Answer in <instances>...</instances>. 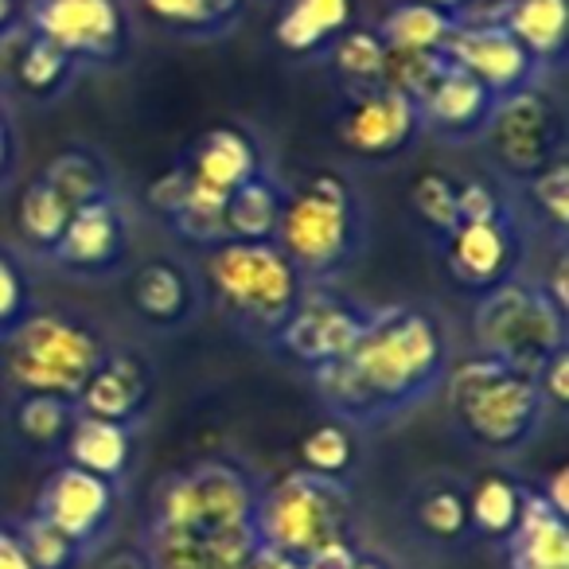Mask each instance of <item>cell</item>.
I'll use <instances>...</instances> for the list:
<instances>
[{
	"label": "cell",
	"instance_id": "50",
	"mask_svg": "<svg viewBox=\"0 0 569 569\" xmlns=\"http://www.w3.org/2000/svg\"><path fill=\"white\" fill-rule=\"evenodd\" d=\"M0 530H4V522H0Z\"/></svg>",
	"mask_w": 569,
	"mask_h": 569
},
{
	"label": "cell",
	"instance_id": "14",
	"mask_svg": "<svg viewBox=\"0 0 569 569\" xmlns=\"http://www.w3.org/2000/svg\"><path fill=\"white\" fill-rule=\"evenodd\" d=\"M445 59L457 71L472 74L483 90L496 98H511L519 90L546 82L538 63L488 17V12H465L445 43Z\"/></svg>",
	"mask_w": 569,
	"mask_h": 569
},
{
	"label": "cell",
	"instance_id": "7",
	"mask_svg": "<svg viewBox=\"0 0 569 569\" xmlns=\"http://www.w3.org/2000/svg\"><path fill=\"white\" fill-rule=\"evenodd\" d=\"M476 351L538 375L546 359L569 348V317L550 305L535 277H515L511 284L480 297L472 312Z\"/></svg>",
	"mask_w": 569,
	"mask_h": 569
},
{
	"label": "cell",
	"instance_id": "29",
	"mask_svg": "<svg viewBox=\"0 0 569 569\" xmlns=\"http://www.w3.org/2000/svg\"><path fill=\"white\" fill-rule=\"evenodd\" d=\"M74 418H79L74 402L48 395H9V413H4L12 441L32 457H63Z\"/></svg>",
	"mask_w": 569,
	"mask_h": 569
},
{
	"label": "cell",
	"instance_id": "8",
	"mask_svg": "<svg viewBox=\"0 0 569 569\" xmlns=\"http://www.w3.org/2000/svg\"><path fill=\"white\" fill-rule=\"evenodd\" d=\"M480 149L499 180L519 188L566 157V106L546 82L499 98L480 133Z\"/></svg>",
	"mask_w": 569,
	"mask_h": 569
},
{
	"label": "cell",
	"instance_id": "34",
	"mask_svg": "<svg viewBox=\"0 0 569 569\" xmlns=\"http://www.w3.org/2000/svg\"><path fill=\"white\" fill-rule=\"evenodd\" d=\"M297 468L309 476H320V480L351 483V476L359 468V429L325 413L297 441Z\"/></svg>",
	"mask_w": 569,
	"mask_h": 569
},
{
	"label": "cell",
	"instance_id": "37",
	"mask_svg": "<svg viewBox=\"0 0 569 569\" xmlns=\"http://www.w3.org/2000/svg\"><path fill=\"white\" fill-rule=\"evenodd\" d=\"M519 211H527L538 230H550L553 246H569V157L519 183Z\"/></svg>",
	"mask_w": 569,
	"mask_h": 569
},
{
	"label": "cell",
	"instance_id": "25",
	"mask_svg": "<svg viewBox=\"0 0 569 569\" xmlns=\"http://www.w3.org/2000/svg\"><path fill=\"white\" fill-rule=\"evenodd\" d=\"M496 550L503 558V569H569V519L546 507L530 488L519 527Z\"/></svg>",
	"mask_w": 569,
	"mask_h": 569
},
{
	"label": "cell",
	"instance_id": "4",
	"mask_svg": "<svg viewBox=\"0 0 569 569\" xmlns=\"http://www.w3.org/2000/svg\"><path fill=\"white\" fill-rule=\"evenodd\" d=\"M196 273L203 284V305H211L222 325L250 343H261L266 351L305 293L301 273L273 242L227 238L203 250V266Z\"/></svg>",
	"mask_w": 569,
	"mask_h": 569
},
{
	"label": "cell",
	"instance_id": "1",
	"mask_svg": "<svg viewBox=\"0 0 569 569\" xmlns=\"http://www.w3.org/2000/svg\"><path fill=\"white\" fill-rule=\"evenodd\" d=\"M452 367L449 325L433 305L398 301L375 309L356 348L305 375L328 418L351 429H382L441 395Z\"/></svg>",
	"mask_w": 569,
	"mask_h": 569
},
{
	"label": "cell",
	"instance_id": "23",
	"mask_svg": "<svg viewBox=\"0 0 569 569\" xmlns=\"http://www.w3.org/2000/svg\"><path fill=\"white\" fill-rule=\"evenodd\" d=\"M137 24L188 43L227 40L242 24L250 0H129Z\"/></svg>",
	"mask_w": 569,
	"mask_h": 569
},
{
	"label": "cell",
	"instance_id": "48",
	"mask_svg": "<svg viewBox=\"0 0 569 569\" xmlns=\"http://www.w3.org/2000/svg\"><path fill=\"white\" fill-rule=\"evenodd\" d=\"M418 4H429V9H441V12H449V17H465V12H472L476 0H418Z\"/></svg>",
	"mask_w": 569,
	"mask_h": 569
},
{
	"label": "cell",
	"instance_id": "11",
	"mask_svg": "<svg viewBox=\"0 0 569 569\" xmlns=\"http://www.w3.org/2000/svg\"><path fill=\"white\" fill-rule=\"evenodd\" d=\"M371 305L343 293L336 284H305L301 301L289 312L269 351L301 375H312L348 356L363 328L371 325Z\"/></svg>",
	"mask_w": 569,
	"mask_h": 569
},
{
	"label": "cell",
	"instance_id": "5",
	"mask_svg": "<svg viewBox=\"0 0 569 569\" xmlns=\"http://www.w3.org/2000/svg\"><path fill=\"white\" fill-rule=\"evenodd\" d=\"M110 351V336L79 309H32L0 340V382L9 395L74 402Z\"/></svg>",
	"mask_w": 569,
	"mask_h": 569
},
{
	"label": "cell",
	"instance_id": "16",
	"mask_svg": "<svg viewBox=\"0 0 569 569\" xmlns=\"http://www.w3.org/2000/svg\"><path fill=\"white\" fill-rule=\"evenodd\" d=\"M157 398V363L144 348H113L102 356L94 375L87 379L74 410L87 418L118 421V426H141Z\"/></svg>",
	"mask_w": 569,
	"mask_h": 569
},
{
	"label": "cell",
	"instance_id": "27",
	"mask_svg": "<svg viewBox=\"0 0 569 569\" xmlns=\"http://www.w3.org/2000/svg\"><path fill=\"white\" fill-rule=\"evenodd\" d=\"M79 74L82 71L74 67V59H67L56 43L40 40L28 28H17V56L9 63V82L24 102L32 106L59 102V98L71 94Z\"/></svg>",
	"mask_w": 569,
	"mask_h": 569
},
{
	"label": "cell",
	"instance_id": "21",
	"mask_svg": "<svg viewBox=\"0 0 569 569\" xmlns=\"http://www.w3.org/2000/svg\"><path fill=\"white\" fill-rule=\"evenodd\" d=\"M499 98L491 90H483L472 74L457 71L449 63L445 79L433 87V94L418 106L421 113V133L437 137L445 144H472L480 141V133L488 129L491 110Z\"/></svg>",
	"mask_w": 569,
	"mask_h": 569
},
{
	"label": "cell",
	"instance_id": "3",
	"mask_svg": "<svg viewBox=\"0 0 569 569\" xmlns=\"http://www.w3.org/2000/svg\"><path fill=\"white\" fill-rule=\"evenodd\" d=\"M441 390L449 398L445 406L452 433L488 457H515L530 449L550 418L535 375L515 371L483 351L452 363Z\"/></svg>",
	"mask_w": 569,
	"mask_h": 569
},
{
	"label": "cell",
	"instance_id": "17",
	"mask_svg": "<svg viewBox=\"0 0 569 569\" xmlns=\"http://www.w3.org/2000/svg\"><path fill=\"white\" fill-rule=\"evenodd\" d=\"M176 160H180V168L188 172V180L196 188L211 191L219 199H227L246 180L273 168L261 137L250 126H242V121H214V126H207Z\"/></svg>",
	"mask_w": 569,
	"mask_h": 569
},
{
	"label": "cell",
	"instance_id": "30",
	"mask_svg": "<svg viewBox=\"0 0 569 569\" xmlns=\"http://www.w3.org/2000/svg\"><path fill=\"white\" fill-rule=\"evenodd\" d=\"M43 180L56 188V196L63 199L71 211L90 207L98 199L118 196V176H113L110 160L94 149V144H67L56 157L43 164Z\"/></svg>",
	"mask_w": 569,
	"mask_h": 569
},
{
	"label": "cell",
	"instance_id": "18",
	"mask_svg": "<svg viewBox=\"0 0 569 569\" xmlns=\"http://www.w3.org/2000/svg\"><path fill=\"white\" fill-rule=\"evenodd\" d=\"M129 305L152 332H180L203 312V284L191 261L176 253L144 258L129 277Z\"/></svg>",
	"mask_w": 569,
	"mask_h": 569
},
{
	"label": "cell",
	"instance_id": "20",
	"mask_svg": "<svg viewBox=\"0 0 569 569\" xmlns=\"http://www.w3.org/2000/svg\"><path fill=\"white\" fill-rule=\"evenodd\" d=\"M144 203H149L152 214H160V222L176 238L199 246V250L227 242V214H222L227 211V199L196 188L188 180V172L180 168V160L172 168H164L160 176H152L149 188H144Z\"/></svg>",
	"mask_w": 569,
	"mask_h": 569
},
{
	"label": "cell",
	"instance_id": "19",
	"mask_svg": "<svg viewBox=\"0 0 569 569\" xmlns=\"http://www.w3.org/2000/svg\"><path fill=\"white\" fill-rule=\"evenodd\" d=\"M356 24H363L359 0H277L269 36L284 59L320 63L332 51V43Z\"/></svg>",
	"mask_w": 569,
	"mask_h": 569
},
{
	"label": "cell",
	"instance_id": "47",
	"mask_svg": "<svg viewBox=\"0 0 569 569\" xmlns=\"http://www.w3.org/2000/svg\"><path fill=\"white\" fill-rule=\"evenodd\" d=\"M24 4L28 0H0V43L12 40V32L24 24Z\"/></svg>",
	"mask_w": 569,
	"mask_h": 569
},
{
	"label": "cell",
	"instance_id": "13",
	"mask_svg": "<svg viewBox=\"0 0 569 569\" xmlns=\"http://www.w3.org/2000/svg\"><path fill=\"white\" fill-rule=\"evenodd\" d=\"M118 503L121 488L110 480L82 472L74 465H56L43 480L40 496H36L32 515H40L43 522H51L56 530H63L82 553H94L106 546V538L113 535L118 522Z\"/></svg>",
	"mask_w": 569,
	"mask_h": 569
},
{
	"label": "cell",
	"instance_id": "2",
	"mask_svg": "<svg viewBox=\"0 0 569 569\" xmlns=\"http://www.w3.org/2000/svg\"><path fill=\"white\" fill-rule=\"evenodd\" d=\"M371 234L363 191L340 168H312L284 191L273 246L293 261L305 284H336L359 266Z\"/></svg>",
	"mask_w": 569,
	"mask_h": 569
},
{
	"label": "cell",
	"instance_id": "15",
	"mask_svg": "<svg viewBox=\"0 0 569 569\" xmlns=\"http://www.w3.org/2000/svg\"><path fill=\"white\" fill-rule=\"evenodd\" d=\"M129 253H133V214L126 199L110 196L71 211L51 261L82 281H102L126 266Z\"/></svg>",
	"mask_w": 569,
	"mask_h": 569
},
{
	"label": "cell",
	"instance_id": "44",
	"mask_svg": "<svg viewBox=\"0 0 569 569\" xmlns=\"http://www.w3.org/2000/svg\"><path fill=\"white\" fill-rule=\"evenodd\" d=\"M535 491H538V499H542L546 507H553V511L569 519V468L566 465H553L550 472L542 476V483H538Z\"/></svg>",
	"mask_w": 569,
	"mask_h": 569
},
{
	"label": "cell",
	"instance_id": "41",
	"mask_svg": "<svg viewBox=\"0 0 569 569\" xmlns=\"http://www.w3.org/2000/svg\"><path fill=\"white\" fill-rule=\"evenodd\" d=\"M535 382H538V395H542V402L550 406V410H566L569 406V348L558 351L553 359H546V363L538 367Z\"/></svg>",
	"mask_w": 569,
	"mask_h": 569
},
{
	"label": "cell",
	"instance_id": "12",
	"mask_svg": "<svg viewBox=\"0 0 569 569\" xmlns=\"http://www.w3.org/2000/svg\"><path fill=\"white\" fill-rule=\"evenodd\" d=\"M421 113L390 87L340 94L332 110V141L356 164L387 168L406 160L421 141Z\"/></svg>",
	"mask_w": 569,
	"mask_h": 569
},
{
	"label": "cell",
	"instance_id": "40",
	"mask_svg": "<svg viewBox=\"0 0 569 569\" xmlns=\"http://www.w3.org/2000/svg\"><path fill=\"white\" fill-rule=\"evenodd\" d=\"M457 207L460 219H496V214L515 211V188L499 176H465Z\"/></svg>",
	"mask_w": 569,
	"mask_h": 569
},
{
	"label": "cell",
	"instance_id": "49",
	"mask_svg": "<svg viewBox=\"0 0 569 569\" xmlns=\"http://www.w3.org/2000/svg\"><path fill=\"white\" fill-rule=\"evenodd\" d=\"M351 569H395V566H390V561L382 558V553L359 550V558H356V566H351Z\"/></svg>",
	"mask_w": 569,
	"mask_h": 569
},
{
	"label": "cell",
	"instance_id": "31",
	"mask_svg": "<svg viewBox=\"0 0 569 569\" xmlns=\"http://www.w3.org/2000/svg\"><path fill=\"white\" fill-rule=\"evenodd\" d=\"M284 191H289V183H281V176L273 168H266L253 180H246L238 191H230L227 211H222L227 214L230 242H273L277 227H281Z\"/></svg>",
	"mask_w": 569,
	"mask_h": 569
},
{
	"label": "cell",
	"instance_id": "46",
	"mask_svg": "<svg viewBox=\"0 0 569 569\" xmlns=\"http://www.w3.org/2000/svg\"><path fill=\"white\" fill-rule=\"evenodd\" d=\"M102 569H149V561H144L141 546H118V550L106 553Z\"/></svg>",
	"mask_w": 569,
	"mask_h": 569
},
{
	"label": "cell",
	"instance_id": "35",
	"mask_svg": "<svg viewBox=\"0 0 569 569\" xmlns=\"http://www.w3.org/2000/svg\"><path fill=\"white\" fill-rule=\"evenodd\" d=\"M457 196H460V176H452L441 164L418 168V176L410 180L406 207H410V214L418 219V227L426 230V238L433 246H441L449 238V230L460 222Z\"/></svg>",
	"mask_w": 569,
	"mask_h": 569
},
{
	"label": "cell",
	"instance_id": "38",
	"mask_svg": "<svg viewBox=\"0 0 569 569\" xmlns=\"http://www.w3.org/2000/svg\"><path fill=\"white\" fill-rule=\"evenodd\" d=\"M9 527H12V538L20 542V550H24V558L32 569H79L82 561H87V553H82L63 530L43 522L40 515L28 511L24 519L9 522Z\"/></svg>",
	"mask_w": 569,
	"mask_h": 569
},
{
	"label": "cell",
	"instance_id": "9",
	"mask_svg": "<svg viewBox=\"0 0 569 569\" xmlns=\"http://www.w3.org/2000/svg\"><path fill=\"white\" fill-rule=\"evenodd\" d=\"M20 28L56 43L79 71H118L137 48L129 0H28Z\"/></svg>",
	"mask_w": 569,
	"mask_h": 569
},
{
	"label": "cell",
	"instance_id": "24",
	"mask_svg": "<svg viewBox=\"0 0 569 569\" xmlns=\"http://www.w3.org/2000/svg\"><path fill=\"white\" fill-rule=\"evenodd\" d=\"M63 460L82 468V472L98 476V480H110L121 488L137 465V429L79 413L71 433H67Z\"/></svg>",
	"mask_w": 569,
	"mask_h": 569
},
{
	"label": "cell",
	"instance_id": "36",
	"mask_svg": "<svg viewBox=\"0 0 569 569\" xmlns=\"http://www.w3.org/2000/svg\"><path fill=\"white\" fill-rule=\"evenodd\" d=\"M67 219H71V207L56 196V188L43 176L24 183V191L17 199V238L28 253L51 261V253H56L59 238L67 230Z\"/></svg>",
	"mask_w": 569,
	"mask_h": 569
},
{
	"label": "cell",
	"instance_id": "10",
	"mask_svg": "<svg viewBox=\"0 0 569 569\" xmlns=\"http://www.w3.org/2000/svg\"><path fill=\"white\" fill-rule=\"evenodd\" d=\"M437 250H441V266L452 289L480 301V297L511 284L515 277H522L530 230L515 203V211L496 214V219H460Z\"/></svg>",
	"mask_w": 569,
	"mask_h": 569
},
{
	"label": "cell",
	"instance_id": "39",
	"mask_svg": "<svg viewBox=\"0 0 569 569\" xmlns=\"http://www.w3.org/2000/svg\"><path fill=\"white\" fill-rule=\"evenodd\" d=\"M36 309V284L24 258L9 246H0V340Z\"/></svg>",
	"mask_w": 569,
	"mask_h": 569
},
{
	"label": "cell",
	"instance_id": "42",
	"mask_svg": "<svg viewBox=\"0 0 569 569\" xmlns=\"http://www.w3.org/2000/svg\"><path fill=\"white\" fill-rule=\"evenodd\" d=\"M535 281L542 284V293L550 297L553 309L569 317V246H553V266Z\"/></svg>",
	"mask_w": 569,
	"mask_h": 569
},
{
	"label": "cell",
	"instance_id": "33",
	"mask_svg": "<svg viewBox=\"0 0 569 569\" xmlns=\"http://www.w3.org/2000/svg\"><path fill=\"white\" fill-rule=\"evenodd\" d=\"M460 17H449L441 9H429L418 0H390L387 12L375 28H379L382 43L390 51H410V56H445L452 28Z\"/></svg>",
	"mask_w": 569,
	"mask_h": 569
},
{
	"label": "cell",
	"instance_id": "45",
	"mask_svg": "<svg viewBox=\"0 0 569 569\" xmlns=\"http://www.w3.org/2000/svg\"><path fill=\"white\" fill-rule=\"evenodd\" d=\"M0 569H32L24 558V550H20V542L12 538L9 522H4V530H0Z\"/></svg>",
	"mask_w": 569,
	"mask_h": 569
},
{
	"label": "cell",
	"instance_id": "22",
	"mask_svg": "<svg viewBox=\"0 0 569 569\" xmlns=\"http://www.w3.org/2000/svg\"><path fill=\"white\" fill-rule=\"evenodd\" d=\"M488 17L527 51L542 74H558L569 56V0H499Z\"/></svg>",
	"mask_w": 569,
	"mask_h": 569
},
{
	"label": "cell",
	"instance_id": "26",
	"mask_svg": "<svg viewBox=\"0 0 569 569\" xmlns=\"http://www.w3.org/2000/svg\"><path fill=\"white\" fill-rule=\"evenodd\" d=\"M410 522L426 542L460 546L472 538L468 522V483L452 472H433L410 491Z\"/></svg>",
	"mask_w": 569,
	"mask_h": 569
},
{
	"label": "cell",
	"instance_id": "32",
	"mask_svg": "<svg viewBox=\"0 0 569 569\" xmlns=\"http://www.w3.org/2000/svg\"><path fill=\"white\" fill-rule=\"evenodd\" d=\"M328 79L336 82L340 94H359V90H379L387 87V67H390V48L382 43L375 24H356L348 36L332 43L325 59Z\"/></svg>",
	"mask_w": 569,
	"mask_h": 569
},
{
	"label": "cell",
	"instance_id": "6",
	"mask_svg": "<svg viewBox=\"0 0 569 569\" xmlns=\"http://www.w3.org/2000/svg\"><path fill=\"white\" fill-rule=\"evenodd\" d=\"M253 530L266 550L305 561L325 546L356 538V496L351 483L320 480L301 468L261 480Z\"/></svg>",
	"mask_w": 569,
	"mask_h": 569
},
{
	"label": "cell",
	"instance_id": "28",
	"mask_svg": "<svg viewBox=\"0 0 569 569\" xmlns=\"http://www.w3.org/2000/svg\"><path fill=\"white\" fill-rule=\"evenodd\" d=\"M530 499V483L519 476L503 472V468H488L468 483V522H472V538H483L491 546H503L511 530L519 527L522 507Z\"/></svg>",
	"mask_w": 569,
	"mask_h": 569
},
{
	"label": "cell",
	"instance_id": "43",
	"mask_svg": "<svg viewBox=\"0 0 569 569\" xmlns=\"http://www.w3.org/2000/svg\"><path fill=\"white\" fill-rule=\"evenodd\" d=\"M17 168H20V133H17V121L9 118V110L0 102V188H9Z\"/></svg>",
	"mask_w": 569,
	"mask_h": 569
}]
</instances>
